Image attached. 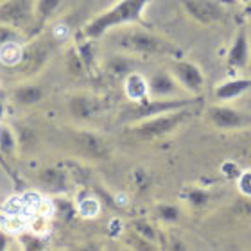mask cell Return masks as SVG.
Instances as JSON below:
<instances>
[{"instance_id":"obj_27","label":"cell","mask_w":251,"mask_h":251,"mask_svg":"<svg viewBox=\"0 0 251 251\" xmlns=\"http://www.w3.org/2000/svg\"><path fill=\"white\" fill-rule=\"evenodd\" d=\"M133 230H135L136 233H140L142 237H146L147 241L156 242V239H158L156 230H154L149 223H146V221H135V223H133Z\"/></svg>"},{"instance_id":"obj_12","label":"cell","mask_w":251,"mask_h":251,"mask_svg":"<svg viewBox=\"0 0 251 251\" xmlns=\"http://www.w3.org/2000/svg\"><path fill=\"white\" fill-rule=\"evenodd\" d=\"M102 100L94 94H75L68 99V111L79 122L92 121L102 111Z\"/></svg>"},{"instance_id":"obj_3","label":"cell","mask_w":251,"mask_h":251,"mask_svg":"<svg viewBox=\"0 0 251 251\" xmlns=\"http://www.w3.org/2000/svg\"><path fill=\"white\" fill-rule=\"evenodd\" d=\"M196 111H198V104L185 106V108L167 111V113H160V115L146 119V121L129 124L127 133L144 142L160 140L163 136L171 135L173 131H176L179 126H183L190 117L196 115Z\"/></svg>"},{"instance_id":"obj_2","label":"cell","mask_w":251,"mask_h":251,"mask_svg":"<svg viewBox=\"0 0 251 251\" xmlns=\"http://www.w3.org/2000/svg\"><path fill=\"white\" fill-rule=\"evenodd\" d=\"M151 2L152 0H119L110 9H106L104 13L95 16L94 20H90L83 27L81 34L88 40H97L113 29L129 25V24H140L146 7Z\"/></svg>"},{"instance_id":"obj_21","label":"cell","mask_w":251,"mask_h":251,"mask_svg":"<svg viewBox=\"0 0 251 251\" xmlns=\"http://www.w3.org/2000/svg\"><path fill=\"white\" fill-rule=\"evenodd\" d=\"M77 214L84 219H94L97 217L100 212V203L92 196H86V198H81L77 201Z\"/></svg>"},{"instance_id":"obj_7","label":"cell","mask_w":251,"mask_h":251,"mask_svg":"<svg viewBox=\"0 0 251 251\" xmlns=\"http://www.w3.org/2000/svg\"><path fill=\"white\" fill-rule=\"evenodd\" d=\"M169 70L173 75L178 79V83L183 86V90L190 95H201L204 86H206V79H204L203 70L196 65V63L188 61V59L174 58L169 65Z\"/></svg>"},{"instance_id":"obj_17","label":"cell","mask_w":251,"mask_h":251,"mask_svg":"<svg viewBox=\"0 0 251 251\" xmlns=\"http://www.w3.org/2000/svg\"><path fill=\"white\" fill-rule=\"evenodd\" d=\"M43 97H45V90H43L40 84H34V83L20 84V86L13 92V99H15L16 104H20V106H34V104H38Z\"/></svg>"},{"instance_id":"obj_19","label":"cell","mask_w":251,"mask_h":251,"mask_svg":"<svg viewBox=\"0 0 251 251\" xmlns=\"http://www.w3.org/2000/svg\"><path fill=\"white\" fill-rule=\"evenodd\" d=\"M24 58V47L20 42H9L0 45V63L7 68H16Z\"/></svg>"},{"instance_id":"obj_29","label":"cell","mask_w":251,"mask_h":251,"mask_svg":"<svg viewBox=\"0 0 251 251\" xmlns=\"http://www.w3.org/2000/svg\"><path fill=\"white\" fill-rule=\"evenodd\" d=\"M7 244H9V237H7V231L0 230V251L7 250Z\"/></svg>"},{"instance_id":"obj_22","label":"cell","mask_w":251,"mask_h":251,"mask_svg":"<svg viewBox=\"0 0 251 251\" xmlns=\"http://www.w3.org/2000/svg\"><path fill=\"white\" fill-rule=\"evenodd\" d=\"M16 147V136L9 126L0 124V151L4 154H13Z\"/></svg>"},{"instance_id":"obj_23","label":"cell","mask_w":251,"mask_h":251,"mask_svg":"<svg viewBox=\"0 0 251 251\" xmlns=\"http://www.w3.org/2000/svg\"><path fill=\"white\" fill-rule=\"evenodd\" d=\"M67 68L74 74V75H83L84 72H88V68H86L83 58L79 56L77 49L75 47H72L67 52Z\"/></svg>"},{"instance_id":"obj_14","label":"cell","mask_w":251,"mask_h":251,"mask_svg":"<svg viewBox=\"0 0 251 251\" xmlns=\"http://www.w3.org/2000/svg\"><path fill=\"white\" fill-rule=\"evenodd\" d=\"M251 90V77H235L217 84L214 88V99L217 102H231Z\"/></svg>"},{"instance_id":"obj_10","label":"cell","mask_w":251,"mask_h":251,"mask_svg":"<svg viewBox=\"0 0 251 251\" xmlns=\"http://www.w3.org/2000/svg\"><path fill=\"white\" fill-rule=\"evenodd\" d=\"M74 144L81 156L90 160H104L110 154V146L100 135L94 131H77L74 135Z\"/></svg>"},{"instance_id":"obj_16","label":"cell","mask_w":251,"mask_h":251,"mask_svg":"<svg viewBox=\"0 0 251 251\" xmlns=\"http://www.w3.org/2000/svg\"><path fill=\"white\" fill-rule=\"evenodd\" d=\"M38 179L50 192H65L68 187L67 173L59 167H43L38 174Z\"/></svg>"},{"instance_id":"obj_28","label":"cell","mask_w":251,"mask_h":251,"mask_svg":"<svg viewBox=\"0 0 251 251\" xmlns=\"http://www.w3.org/2000/svg\"><path fill=\"white\" fill-rule=\"evenodd\" d=\"M208 194L206 192H203V190H199V188H194L192 192L188 194V201H190V203L192 204H204L206 203V201H208Z\"/></svg>"},{"instance_id":"obj_15","label":"cell","mask_w":251,"mask_h":251,"mask_svg":"<svg viewBox=\"0 0 251 251\" xmlns=\"http://www.w3.org/2000/svg\"><path fill=\"white\" fill-rule=\"evenodd\" d=\"M124 94L131 102H142L149 99V79L138 72H129L124 77Z\"/></svg>"},{"instance_id":"obj_1","label":"cell","mask_w":251,"mask_h":251,"mask_svg":"<svg viewBox=\"0 0 251 251\" xmlns=\"http://www.w3.org/2000/svg\"><path fill=\"white\" fill-rule=\"evenodd\" d=\"M115 31V45L121 50L133 56H171L179 58L181 49L169 38L160 36L156 32L146 31L140 27H127V29H113Z\"/></svg>"},{"instance_id":"obj_25","label":"cell","mask_w":251,"mask_h":251,"mask_svg":"<svg viewBox=\"0 0 251 251\" xmlns=\"http://www.w3.org/2000/svg\"><path fill=\"white\" fill-rule=\"evenodd\" d=\"M22 40H24V36H22L20 29L0 24V45L9 43V42H22Z\"/></svg>"},{"instance_id":"obj_4","label":"cell","mask_w":251,"mask_h":251,"mask_svg":"<svg viewBox=\"0 0 251 251\" xmlns=\"http://www.w3.org/2000/svg\"><path fill=\"white\" fill-rule=\"evenodd\" d=\"M199 102H201L199 95H196V97H174V99H154V97H149V99L142 100V102H133L129 108H126L122 111L121 119L129 126L135 124V122L151 119V117H156L160 113H167V111L179 110V108H185V106L199 104Z\"/></svg>"},{"instance_id":"obj_11","label":"cell","mask_w":251,"mask_h":251,"mask_svg":"<svg viewBox=\"0 0 251 251\" xmlns=\"http://www.w3.org/2000/svg\"><path fill=\"white\" fill-rule=\"evenodd\" d=\"M149 94L154 99H174L183 97L185 90L171 70H158L149 77Z\"/></svg>"},{"instance_id":"obj_32","label":"cell","mask_w":251,"mask_h":251,"mask_svg":"<svg viewBox=\"0 0 251 251\" xmlns=\"http://www.w3.org/2000/svg\"><path fill=\"white\" fill-rule=\"evenodd\" d=\"M250 4H251V2H250Z\"/></svg>"},{"instance_id":"obj_9","label":"cell","mask_w":251,"mask_h":251,"mask_svg":"<svg viewBox=\"0 0 251 251\" xmlns=\"http://www.w3.org/2000/svg\"><path fill=\"white\" fill-rule=\"evenodd\" d=\"M251 61V43L250 34L244 25L235 32L228 52H226V67L230 70H244Z\"/></svg>"},{"instance_id":"obj_13","label":"cell","mask_w":251,"mask_h":251,"mask_svg":"<svg viewBox=\"0 0 251 251\" xmlns=\"http://www.w3.org/2000/svg\"><path fill=\"white\" fill-rule=\"evenodd\" d=\"M49 56H50V47L43 42H34L29 47L24 49V58H22L18 70L24 74H34L47 63Z\"/></svg>"},{"instance_id":"obj_6","label":"cell","mask_w":251,"mask_h":251,"mask_svg":"<svg viewBox=\"0 0 251 251\" xmlns=\"http://www.w3.org/2000/svg\"><path fill=\"white\" fill-rule=\"evenodd\" d=\"M36 0H0V24L25 29L34 24Z\"/></svg>"},{"instance_id":"obj_31","label":"cell","mask_w":251,"mask_h":251,"mask_svg":"<svg viewBox=\"0 0 251 251\" xmlns=\"http://www.w3.org/2000/svg\"><path fill=\"white\" fill-rule=\"evenodd\" d=\"M239 2H242V4H250L251 0H239Z\"/></svg>"},{"instance_id":"obj_5","label":"cell","mask_w":251,"mask_h":251,"mask_svg":"<svg viewBox=\"0 0 251 251\" xmlns=\"http://www.w3.org/2000/svg\"><path fill=\"white\" fill-rule=\"evenodd\" d=\"M206 121L214 126L215 129L233 131L250 127L251 115L241 110H235L231 106H226V102H217V104H212L206 108Z\"/></svg>"},{"instance_id":"obj_30","label":"cell","mask_w":251,"mask_h":251,"mask_svg":"<svg viewBox=\"0 0 251 251\" xmlns=\"http://www.w3.org/2000/svg\"><path fill=\"white\" fill-rule=\"evenodd\" d=\"M4 115V99H2V94H0V117Z\"/></svg>"},{"instance_id":"obj_24","label":"cell","mask_w":251,"mask_h":251,"mask_svg":"<svg viewBox=\"0 0 251 251\" xmlns=\"http://www.w3.org/2000/svg\"><path fill=\"white\" fill-rule=\"evenodd\" d=\"M129 68V61L124 58V56H115V58H111L110 63H108V72L113 74V75H127L131 70Z\"/></svg>"},{"instance_id":"obj_8","label":"cell","mask_w":251,"mask_h":251,"mask_svg":"<svg viewBox=\"0 0 251 251\" xmlns=\"http://www.w3.org/2000/svg\"><path fill=\"white\" fill-rule=\"evenodd\" d=\"M183 11L199 25H212L225 18L226 9L219 0H181Z\"/></svg>"},{"instance_id":"obj_18","label":"cell","mask_w":251,"mask_h":251,"mask_svg":"<svg viewBox=\"0 0 251 251\" xmlns=\"http://www.w3.org/2000/svg\"><path fill=\"white\" fill-rule=\"evenodd\" d=\"M61 4L63 0H36V5H34V25H36V31H40L56 15V11L61 7Z\"/></svg>"},{"instance_id":"obj_26","label":"cell","mask_w":251,"mask_h":251,"mask_svg":"<svg viewBox=\"0 0 251 251\" xmlns=\"http://www.w3.org/2000/svg\"><path fill=\"white\" fill-rule=\"evenodd\" d=\"M156 214L165 223H176L179 219V208L174 204H158Z\"/></svg>"},{"instance_id":"obj_20","label":"cell","mask_w":251,"mask_h":251,"mask_svg":"<svg viewBox=\"0 0 251 251\" xmlns=\"http://www.w3.org/2000/svg\"><path fill=\"white\" fill-rule=\"evenodd\" d=\"M18 241H20L22 248L27 251H40L47 248V242L43 241V235H38V233H34V231H31V230L20 231Z\"/></svg>"}]
</instances>
